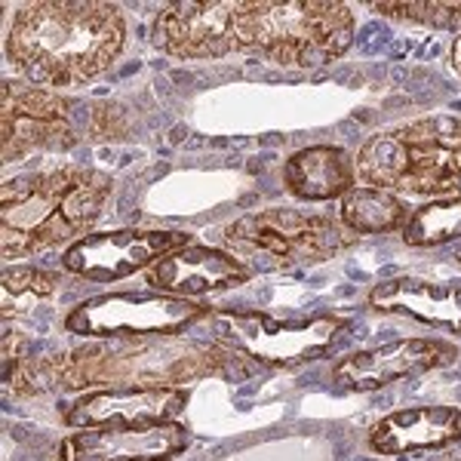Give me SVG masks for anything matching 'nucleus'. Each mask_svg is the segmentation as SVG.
<instances>
[{
	"mask_svg": "<svg viewBox=\"0 0 461 461\" xmlns=\"http://www.w3.org/2000/svg\"><path fill=\"white\" fill-rule=\"evenodd\" d=\"M212 341L249 357L258 366L289 369L323 357L336 345L345 317L323 311L308 317H277L262 311H212Z\"/></svg>",
	"mask_w": 461,
	"mask_h": 461,
	"instance_id": "obj_7",
	"label": "nucleus"
},
{
	"mask_svg": "<svg viewBox=\"0 0 461 461\" xmlns=\"http://www.w3.org/2000/svg\"><path fill=\"white\" fill-rule=\"evenodd\" d=\"M74 102L43 86L4 80L0 93V126H4V145L0 160L13 163L32 154L68 151L80 142L77 126L71 121Z\"/></svg>",
	"mask_w": 461,
	"mask_h": 461,
	"instance_id": "obj_9",
	"label": "nucleus"
},
{
	"mask_svg": "<svg viewBox=\"0 0 461 461\" xmlns=\"http://www.w3.org/2000/svg\"><path fill=\"white\" fill-rule=\"evenodd\" d=\"M339 219L351 234H388L409 225L412 212L397 194L373 185H354L339 203Z\"/></svg>",
	"mask_w": 461,
	"mask_h": 461,
	"instance_id": "obj_19",
	"label": "nucleus"
},
{
	"mask_svg": "<svg viewBox=\"0 0 461 461\" xmlns=\"http://www.w3.org/2000/svg\"><path fill=\"white\" fill-rule=\"evenodd\" d=\"M258 363L219 341L182 336H117L93 339L68 351L32 354L4 363V382L16 397L50 391H108V388H185L197 378H247Z\"/></svg>",
	"mask_w": 461,
	"mask_h": 461,
	"instance_id": "obj_1",
	"label": "nucleus"
},
{
	"mask_svg": "<svg viewBox=\"0 0 461 461\" xmlns=\"http://www.w3.org/2000/svg\"><path fill=\"white\" fill-rule=\"evenodd\" d=\"M354 43V13L336 0H234L230 53L284 68H320Z\"/></svg>",
	"mask_w": 461,
	"mask_h": 461,
	"instance_id": "obj_4",
	"label": "nucleus"
},
{
	"mask_svg": "<svg viewBox=\"0 0 461 461\" xmlns=\"http://www.w3.org/2000/svg\"><path fill=\"white\" fill-rule=\"evenodd\" d=\"M458 348L437 339H400L391 345L357 351L336 366V382L348 391H378L403 378L449 366Z\"/></svg>",
	"mask_w": 461,
	"mask_h": 461,
	"instance_id": "obj_12",
	"label": "nucleus"
},
{
	"mask_svg": "<svg viewBox=\"0 0 461 461\" xmlns=\"http://www.w3.org/2000/svg\"><path fill=\"white\" fill-rule=\"evenodd\" d=\"M360 185L391 194H461V117L437 114L369 136L357 151Z\"/></svg>",
	"mask_w": 461,
	"mask_h": 461,
	"instance_id": "obj_5",
	"label": "nucleus"
},
{
	"mask_svg": "<svg viewBox=\"0 0 461 461\" xmlns=\"http://www.w3.org/2000/svg\"><path fill=\"white\" fill-rule=\"evenodd\" d=\"M369 308L378 314H400L415 323L437 326L461 336V286L434 284L421 277H393L369 289Z\"/></svg>",
	"mask_w": 461,
	"mask_h": 461,
	"instance_id": "obj_17",
	"label": "nucleus"
},
{
	"mask_svg": "<svg viewBox=\"0 0 461 461\" xmlns=\"http://www.w3.org/2000/svg\"><path fill=\"white\" fill-rule=\"evenodd\" d=\"M126 19L102 0H47L16 10L6 32V62L28 84L74 89L102 77L121 59Z\"/></svg>",
	"mask_w": 461,
	"mask_h": 461,
	"instance_id": "obj_2",
	"label": "nucleus"
},
{
	"mask_svg": "<svg viewBox=\"0 0 461 461\" xmlns=\"http://www.w3.org/2000/svg\"><path fill=\"white\" fill-rule=\"evenodd\" d=\"M4 323L32 317L43 302H50L62 286V277L47 267H6L4 271Z\"/></svg>",
	"mask_w": 461,
	"mask_h": 461,
	"instance_id": "obj_20",
	"label": "nucleus"
},
{
	"mask_svg": "<svg viewBox=\"0 0 461 461\" xmlns=\"http://www.w3.org/2000/svg\"><path fill=\"white\" fill-rule=\"evenodd\" d=\"M188 388H108L89 391L84 397L62 403V421L68 428H148L176 421L188 403Z\"/></svg>",
	"mask_w": 461,
	"mask_h": 461,
	"instance_id": "obj_11",
	"label": "nucleus"
},
{
	"mask_svg": "<svg viewBox=\"0 0 461 461\" xmlns=\"http://www.w3.org/2000/svg\"><path fill=\"white\" fill-rule=\"evenodd\" d=\"M221 237L237 256L262 258L274 267L330 262L357 240V234L341 225L339 215L284 210V206L240 215Z\"/></svg>",
	"mask_w": 461,
	"mask_h": 461,
	"instance_id": "obj_6",
	"label": "nucleus"
},
{
	"mask_svg": "<svg viewBox=\"0 0 461 461\" xmlns=\"http://www.w3.org/2000/svg\"><path fill=\"white\" fill-rule=\"evenodd\" d=\"M434 461H461V446L458 449H449V452H440Z\"/></svg>",
	"mask_w": 461,
	"mask_h": 461,
	"instance_id": "obj_24",
	"label": "nucleus"
},
{
	"mask_svg": "<svg viewBox=\"0 0 461 461\" xmlns=\"http://www.w3.org/2000/svg\"><path fill=\"white\" fill-rule=\"evenodd\" d=\"M403 240L409 247H443V243L461 240V194L437 197L412 212L403 228Z\"/></svg>",
	"mask_w": 461,
	"mask_h": 461,
	"instance_id": "obj_21",
	"label": "nucleus"
},
{
	"mask_svg": "<svg viewBox=\"0 0 461 461\" xmlns=\"http://www.w3.org/2000/svg\"><path fill=\"white\" fill-rule=\"evenodd\" d=\"M286 191L308 203H326L341 200L357 182V167L351 154L336 145L302 148L286 160L284 169Z\"/></svg>",
	"mask_w": 461,
	"mask_h": 461,
	"instance_id": "obj_18",
	"label": "nucleus"
},
{
	"mask_svg": "<svg viewBox=\"0 0 461 461\" xmlns=\"http://www.w3.org/2000/svg\"><path fill=\"white\" fill-rule=\"evenodd\" d=\"M456 258H458V262H461V249H458V252H456Z\"/></svg>",
	"mask_w": 461,
	"mask_h": 461,
	"instance_id": "obj_25",
	"label": "nucleus"
},
{
	"mask_svg": "<svg viewBox=\"0 0 461 461\" xmlns=\"http://www.w3.org/2000/svg\"><path fill=\"white\" fill-rule=\"evenodd\" d=\"M114 178L93 167H56L4 182L0 249L4 258H28L74 247L105 210Z\"/></svg>",
	"mask_w": 461,
	"mask_h": 461,
	"instance_id": "obj_3",
	"label": "nucleus"
},
{
	"mask_svg": "<svg viewBox=\"0 0 461 461\" xmlns=\"http://www.w3.org/2000/svg\"><path fill=\"white\" fill-rule=\"evenodd\" d=\"M373 13L388 16L403 25L443 28V32L461 34V4H434V0H415V4H373Z\"/></svg>",
	"mask_w": 461,
	"mask_h": 461,
	"instance_id": "obj_22",
	"label": "nucleus"
},
{
	"mask_svg": "<svg viewBox=\"0 0 461 461\" xmlns=\"http://www.w3.org/2000/svg\"><path fill=\"white\" fill-rule=\"evenodd\" d=\"M234 0H182L158 13L151 28L154 50L173 59L230 56Z\"/></svg>",
	"mask_w": 461,
	"mask_h": 461,
	"instance_id": "obj_13",
	"label": "nucleus"
},
{
	"mask_svg": "<svg viewBox=\"0 0 461 461\" xmlns=\"http://www.w3.org/2000/svg\"><path fill=\"white\" fill-rule=\"evenodd\" d=\"M194 243L185 230H95L65 249L62 265L74 277L95 280V284H114L148 271L169 252Z\"/></svg>",
	"mask_w": 461,
	"mask_h": 461,
	"instance_id": "obj_10",
	"label": "nucleus"
},
{
	"mask_svg": "<svg viewBox=\"0 0 461 461\" xmlns=\"http://www.w3.org/2000/svg\"><path fill=\"white\" fill-rule=\"evenodd\" d=\"M452 68L461 77V34L456 37V43H452Z\"/></svg>",
	"mask_w": 461,
	"mask_h": 461,
	"instance_id": "obj_23",
	"label": "nucleus"
},
{
	"mask_svg": "<svg viewBox=\"0 0 461 461\" xmlns=\"http://www.w3.org/2000/svg\"><path fill=\"white\" fill-rule=\"evenodd\" d=\"M461 440V409L456 406H412L378 419L369 428V446L378 456L430 452Z\"/></svg>",
	"mask_w": 461,
	"mask_h": 461,
	"instance_id": "obj_16",
	"label": "nucleus"
},
{
	"mask_svg": "<svg viewBox=\"0 0 461 461\" xmlns=\"http://www.w3.org/2000/svg\"><path fill=\"white\" fill-rule=\"evenodd\" d=\"M212 304L167 293H111L89 299L65 317V330L86 339L182 336L188 326L212 317Z\"/></svg>",
	"mask_w": 461,
	"mask_h": 461,
	"instance_id": "obj_8",
	"label": "nucleus"
},
{
	"mask_svg": "<svg viewBox=\"0 0 461 461\" xmlns=\"http://www.w3.org/2000/svg\"><path fill=\"white\" fill-rule=\"evenodd\" d=\"M145 280L158 293L197 302L200 295L240 286L243 280H249V267L225 249L188 243V247L163 256L154 267H148Z\"/></svg>",
	"mask_w": 461,
	"mask_h": 461,
	"instance_id": "obj_15",
	"label": "nucleus"
},
{
	"mask_svg": "<svg viewBox=\"0 0 461 461\" xmlns=\"http://www.w3.org/2000/svg\"><path fill=\"white\" fill-rule=\"evenodd\" d=\"M191 443L178 421L148 428H86L65 437L59 461H173Z\"/></svg>",
	"mask_w": 461,
	"mask_h": 461,
	"instance_id": "obj_14",
	"label": "nucleus"
}]
</instances>
